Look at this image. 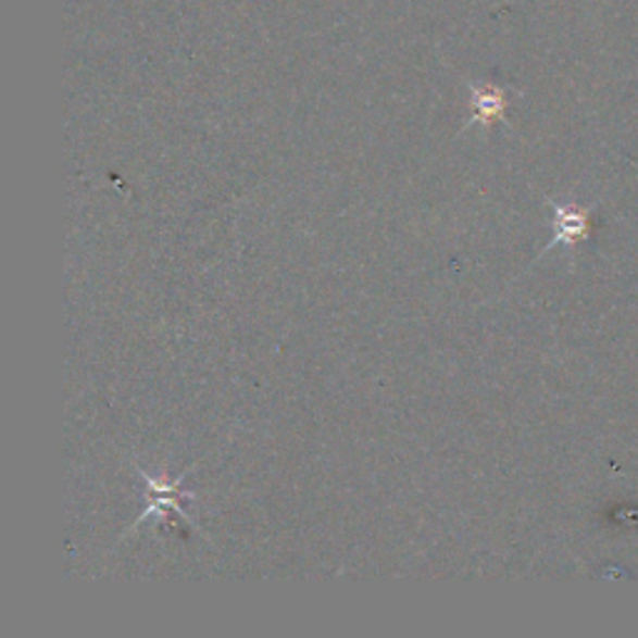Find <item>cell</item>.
I'll list each match as a JSON object with an SVG mask.
<instances>
[{
	"instance_id": "3957f363",
	"label": "cell",
	"mask_w": 638,
	"mask_h": 638,
	"mask_svg": "<svg viewBox=\"0 0 638 638\" xmlns=\"http://www.w3.org/2000/svg\"><path fill=\"white\" fill-rule=\"evenodd\" d=\"M501 115H504V98H501L499 90L474 92V117L470 123L489 125L501 121Z\"/></svg>"
},
{
	"instance_id": "7a4b0ae2",
	"label": "cell",
	"mask_w": 638,
	"mask_h": 638,
	"mask_svg": "<svg viewBox=\"0 0 638 638\" xmlns=\"http://www.w3.org/2000/svg\"><path fill=\"white\" fill-rule=\"evenodd\" d=\"M551 205H554V240H551L549 248L584 240L586 233H589V212L574 205H559V202H551Z\"/></svg>"
},
{
	"instance_id": "6da1fadb",
	"label": "cell",
	"mask_w": 638,
	"mask_h": 638,
	"mask_svg": "<svg viewBox=\"0 0 638 638\" xmlns=\"http://www.w3.org/2000/svg\"><path fill=\"white\" fill-rule=\"evenodd\" d=\"M135 470H138V474L142 476L145 479V487H148V497H150V504H148V509H145V512L135 518V522L127 526V529L123 531V539L127 534H133V531H138L140 526L145 524V522H150V518H158V522H163V518L170 514V512H175V514H180L183 518H187V512H185V501H192L195 499V491H190V489H180V484H183V479H185V474L183 476H177V479H167L165 474H160V476H152V474H148L145 470H140V466H135Z\"/></svg>"
}]
</instances>
